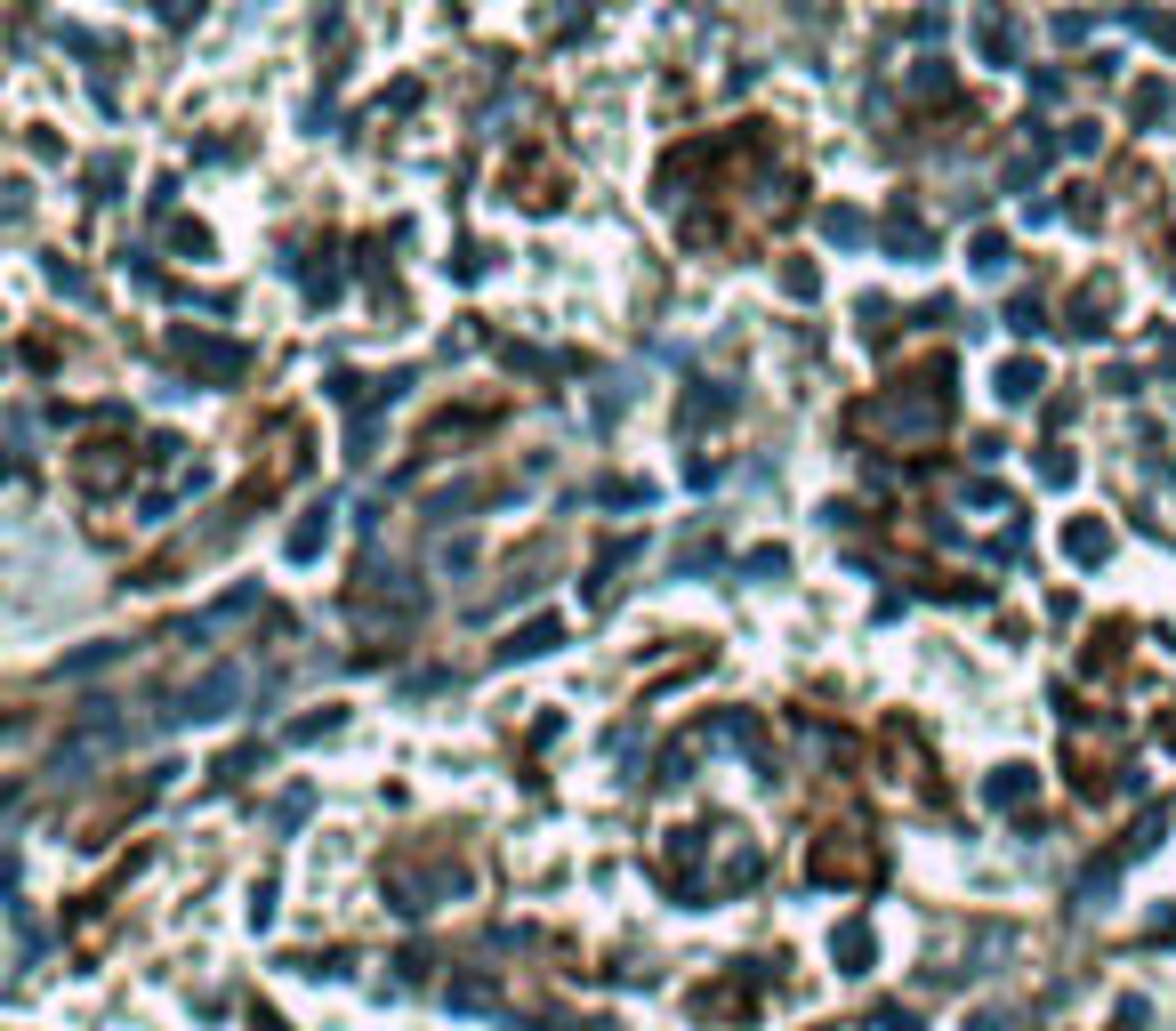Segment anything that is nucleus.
Masks as SVG:
<instances>
[{"mask_svg":"<svg viewBox=\"0 0 1176 1031\" xmlns=\"http://www.w3.org/2000/svg\"><path fill=\"white\" fill-rule=\"evenodd\" d=\"M879 1031H919V1015L911 1008H879Z\"/></svg>","mask_w":1176,"mask_h":1031,"instance_id":"obj_10","label":"nucleus"},{"mask_svg":"<svg viewBox=\"0 0 1176 1031\" xmlns=\"http://www.w3.org/2000/svg\"><path fill=\"white\" fill-rule=\"evenodd\" d=\"M242 693V670H218V677H202L194 693H186V718H226V702Z\"/></svg>","mask_w":1176,"mask_h":1031,"instance_id":"obj_2","label":"nucleus"},{"mask_svg":"<svg viewBox=\"0 0 1176 1031\" xmlns=\"http://www.w3.org/2000/svg\"><path fill=\"white\" fill-rule=\"evenodd\" d=\"M178 355L194 363V371H210V380H235V371H242V347H226V339H194V331H178Z\"/></svg>","mask_w":1176,"mask_h":1031,"instance_id":"obj_1","label":"nucleus"},{"mask_svg":"<svg viewBox=\"0 0 1176 1031\" xmlns=\"http://www.w3.org/2000/svg\"><path fill=\"white\" fill-rule=\"evenodd\" d=\"M999 267H1008V242L983 235V242H976V274H999Z\"/></svg>","mask_w":1176,"mask_h":1031,"instance_id":"obj_8","label":"nucleus"},{"mask_svg":"<svg viewBox=\"0 0 1176 1031\" xmlns=\"http://www.w3.org/2000/svg\"><path fill=\"white\" fill-rule=\"evenodd\" d=\"M999 396H1008V403L1040 396V363H1008V371H999Z\"/></svg>","mask_w":1176,"mask_h":1031,"instance_id":"obj_3","label":"nucleus"},{"mask_svg":"<svg viewBox=\"0 0 1176 1031\" xmlns=\"http://www.w3.org/2000/svg\"><path fill=\"white\" fill-rule=\"evenodd\" d=\"M1105 548H1112V541H1105V525H1080V532H1072V557H1080V564H1096Z\"/></svg>","mask_w":1176,"mask_h":1031,"instance_id":"obj_6","label":"nucleus"},{"mask_svg":"<svg viewBox=\"0 0 1176 1031\" xmlns=\"http://www.w3.org/2000/svg\"><path fill=\"white\" fill-rule=\"evenodd\" d=\"M838 960H847V976H863V960H870V927H847V935H838Z\"/></svg>","mask_w":1176,"mask_h":1031,"instance_id":"obj_5","label":"nucleus"},{"mask_svg":"<svg viewBox=\"0 0 1176 1031\" xmlns=\"http://www.w3.org/2000/svg\"><path fill=\"white\" fill-rule=\"evenodd\" d=\"M1024 798V766H999V782H992V806H1015Z\"/></svg>","mask_w":1176,"mask_h":1031,"instance_id":"obj_7","label":"nucleus"},{"mask_svg":"<svg viewBox=\"0 0 1176 1031\" xmlns=\"http://www.w3.org/2000/svg\"><path fill=\"white\" fill-rule=\"evenodd\" d=\"M557 645V621H532L525 637H508V661H532V653H548Z\"/></svg>","mask_w":1176,"mask_h":1031,"instance_id":"obj_4","label":"nucleus"},{"mask_svg":"<svg viewBox=\"0 0 1176 1031\" xmlns=\"http://www.w3.org/2000/svg\"><path fill=\"white\" fill-rule=\"evenodd\" d=\"M831 242H863V218H854V210H831Z\"/></svg>","mask_w":1176,"mask_h":1031,"instance_id":"obj_9","label":"nucleus"},{"mask_svg":"<svg viewBox=\"0 0 1176 1031\" xmlns=\"http://www.w3.org/2000/svg\"><path fill=\"white\" fill-rule=\"evenodd\" d=\"M251 1031H283V1024H274V1015H267V1008H258V1024H251Z\"/></svg>","mask_w":1176,"mask_h":1031,"instance_id":"obj_11","label":"nucleus"}]
</instances>
